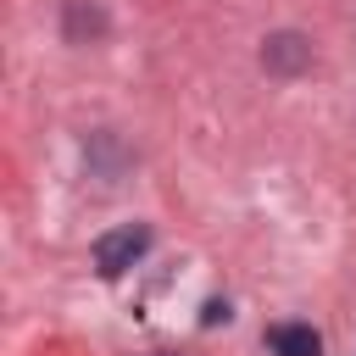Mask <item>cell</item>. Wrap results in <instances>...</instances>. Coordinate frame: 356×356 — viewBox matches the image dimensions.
<instances>
[{"mask_svg": "<svg viewBox=\"0 0 356 356\" xmlns=\"http://www.w3.org/2000/svg\"><path fill=\"white\" fill-rule=\"evenodd\" d=\"M145 250H150V228H145V222H122V228H106V234L95 239V267H100V278H117V273H128Z\"/></svg>", "mask_w": 356, "mask_h": 356, "instance_id": "6da1fadb", "label": "cell"}, {"mask_svg": "<svg viewBox=\"0 0 356 356\" xmlns=\"http://www.w3.org/2000/svg\"><path fill=\"white\" fill-rule=\"evenodd\" d=\"M267 345H273V356H323V334L312 323H278V328H267Z\"/></svg>", "mask_w": 356, "mask_h": 356, "instance_id": "7a4b0ae2", "label": "cell"}, {"mask_svg": "<svg viewBox=\"0 0 356 356\" xmlns=\"http://www.w3.org/2000/svg\"><path fill=\"white\" fill-rule=\"evenodd\" d=\"M267 67H278V72H295V67H306V44L295 39V33H278V39H267Z\"/></svg>", "mask_w": 356, "mask_h": 356, "instance_id": "3957f363", "label": "cell"}, {"mask_svg": "<svg viewBox=\"0 0 356 356\" xmlns=\"http://www.w3.org/2000/svg\"><path fill=\"white\" fill-rule=\"evenodd\" d=\"M156 356H167V350H156Z\"/></svg>", "mask_w": 356, "mask_h": 356, "instance_id": "277c9868", "label": "cell"}]
</instances>
